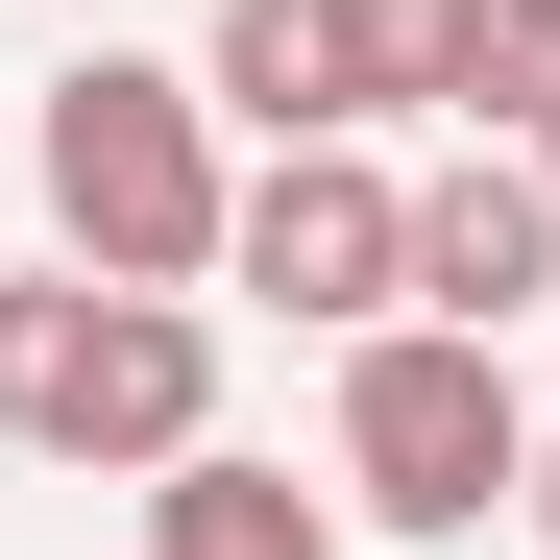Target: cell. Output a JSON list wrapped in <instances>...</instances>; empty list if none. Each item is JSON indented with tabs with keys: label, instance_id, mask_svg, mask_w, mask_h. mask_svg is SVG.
I'll use <instances>...</instances> for the list:
<instances>
[{
	"label": "cell",
	"instance_id": "cell-5",
	"mask_svg": "<svg viewBox=\"0 0 560 560\" xmlns=\"http://www.w3.org/2000/svg\"><path fill=\"white\" fill-rule=\"evenodd\" d=\"M536 293H560V171L463 122V171H415V317H463V341H512Z\"/></svg>",
	"mask_w": 560,
	"mask_h": 560
},
{
	"label": "cell",
	"instance_id": "cell-4",
	"mask_svg": "<svg viewBox=\"0 0 560 560\" xmlns=\"http://www.w3.org/2000/svg\"><path fill=\"white\" fill-rule=\"evenodd\" d=\"M220 293L317 317V341L415 317V171H390V147H268L244 196H220Z\"/></svg>",
	"mask_w": 560,
	"mask_h": 560
},
{
	"label": "cell",
	"instance_id": "cell-10",
	"mask_svg": "<svg viewBox=\"0 0 560 560\" xmlns=\"http://www.w3.org/2000/svg\"><path fill=\"white\" fill-rule=\"evenodd\" d=\"M512 536H536V560H560V415H536V488H512Z\"/></svg>",
	"mask_w": 560,
	"mask_h": 560
},
{
	"label": "cell",
	"instance_id": "cell-1",
	"mask_svg": "<svg viewBox=\"0 0 560 560\" xmlns=\"http://www.w3.org/2000/svg\"><path fill=\"white\" fill-rule=\"evenodd\" d=\"M25 171H49V268H98V293H220V98L171 49H73L25 73Z\"/></svg>",
	"mask_w": 560,
	"mask_h": 560
},
{
	"label": "cell",
	"instance_id": "cell-3",
	"mask_svg": "<svg viewBox=\"0 0 560 560\" xmlns=\"http://www.w3.org/2000/svg\"><path fill=\"white\" fill-rule=\"evenodd\" d=\"M536 488V390H512V341H463V317H365L341 341V512H390V536H488Z\"/></svg>",
	"mask_w": 560,
	"mask_h": 560
},
{
	"label": "cell",
	"instance_id": "cell-6",
	"mask_svg": "<svg viewBox=\"0 0 560 560\" xmlns=\"http://www.w3.org/2000/svg\"><path fill=\"white\" fill-rule=\"evenodd\" d=\"M196 98L244 147H365V25H341V0H220V25H196Z\"/></svg>",
	"mask_w": 560,
	"mask_h": 560
},
{
	"label": "cell",
	"instance_id": "cell-7",
	"mask_svg": "<svg viewBox=\"0 0 560 560\" xmlns=\"http://www.w3.org/2000/svg\"><path fill=\"white\" fill-rule=\"evenodd\" d=\"M147 560H341V488H293V463L196 439V463H147Z\"/></svg>",
	"mask_w": 560,
	"mask_h": 560
},
{
	"label": "cell",
	"instance_id": "cell-8",
	"mask_svg": "<svg viewBox=\"0 0 560 560\" xmlns=\"http://www.w3.org/2000/svg\"><path fill=\"white\" fill-rule=\"evenodd\" d=\"M439 122H488V147H536V122H560V0H463V73H439Z\"/></svg>",
	"mask_w": 560,
	"mask_h": 560
},
{
	"label": "cell",
	"instance_id": "cell-11",
	"mask_svg": "<svg viewBox=\"0 0 560 560\" xmlns=\"http://www.w3.org/2000/svg\"><path fill=\"white\" fill-rule=\"evenodd\" d=\"M536 171H560V122H536Z\"/></svg>",
	"mask_w": 560,
	"mask_h": 560
},
{
	"label": "cell",
	"instance_id": "cell-2",
	"mask_svg": "<svg viewBox=\"0 0 560 560\" xmlns=\"http://www.w3.org/2000/svg\"><path fill=\"white\" fill-rule=\"evenodd\" d=\"M0 439L73 463V488L196 463L220 439V317L196 293H98V268H0Z\"/></svg>",
	"mask_w": 560,
	"mask_h": 560
},
{
	"label": "cell",
	"instance_id": "cell-9",
	"mask_svg": "<svg viewBox=\"0 0 560 560\" xmlns=\"http://www.w3.org/2000/svg\"><path fill=\"white\" fill-rule=\"evenodd\" d=\"M365 25V122H439V73H463V0H341Z\"/></svg>",
	"mask_w": 560,
	"mask_h": 560
}]
</instances>
